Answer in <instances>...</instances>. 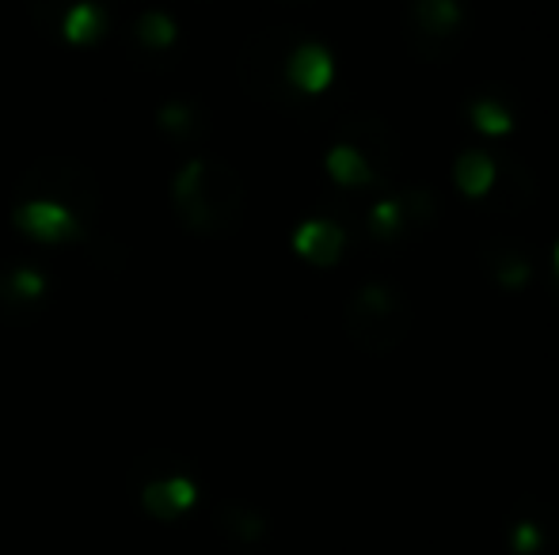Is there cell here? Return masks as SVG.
Listing matches in <instances>:
<instances>
[{"label": "cell", "mask_w": 559, "mask_h": 555, "mask_svg": "<svg viewBox=\"0 0 559 555\" xmlns=\"http://www.w3.org/2000/svg\"><path fill=\"white\" fill-rule=\"evenodd\" d=\"M346 331L369 354H389L412 331V304L389 286H366L346 304Z\"/></svg>", "instance_id": "cell-1"}, {"label": "cell", "mask_w": 559, "mask_h": 555, "mask_svg": "<svg viewBox=\"0 0 559 555\" xmlns=\"http://www.w3.org/2000/svg\"><path fill=\"white\" fill-rule=\"evenodd\" d=\"M412 23H415V35H419V46L427 43L445 46V38H453L461 31L464 15L456 0H415Z\"/></svg>", "instance_id": "cell-2"}, {"label": "cell", "mask_w": 559, "mask_h": 555, "mask_svg": "<svg viewBox=\"0 0 559 555\" xmlns=\"http://www.w3.org/2000/svg\"><path fill=\"white\" fill-rule=\"evenodd\" d=\"M479 255H484L487 270H491V275L499 278L507 289H518V286H525V281L533 278L530 255H525L514 240H491V244H484V252H479Z\"/></svg>", "instance_id": "cell-3"}, {"label": "cell", "mask_w": 559, "mask_h": 555, "mask_svg": "<svg viewBox=\"0 0 559 555\" xmlns=\"http://www.w3.org/2000/svg\"><path fill=\"white\" fill-rule=\"evenodd\" d=\"M289 76L301 84L305 92H320L332 81V58H328L320 46H305L289 58Z\"/></svg>", "instance_id": "cell-4"}, {"label": "cell", "mask_w": 559, "mask_h": 555, "mask_svg": "<svg viewBox=\"0 0 559 555\" xmlns=\"http://www.w3.org/2000/svg\"><path fill=\"white\" fill-rule=\"evenodd\" d=\"M453 179H456V186H461L464 194H484L487 186L495 183V164H491V156L487 153H464L461 160H456V168H453Z\"/></svg>", "instance_id": "cell-5"}, {"label": "cell", "mask_w": 559, "mask_h": 555, "mask_svg": "<svg viewBox=\"0 0 559 555\" xmlns=\"http://www.w3.org/2000/svg\"><path fill=\"white\" fill-rule=\"evenodd\" d=\"M301 252L309 255V260L317 263H335L338 260V248H343V237H338L335 225H309V229L301 232Z\"/></svg>", "instance_id": "cell-6"}, {"label": "cell", "mask_w": 559, "mask_h": 555, "mask_svg": "<svg viewBox=\"0 0 559 555\" xmlns=\"http://www.w3.org/2000/svg\"><path fill=\"white\" fill-rule=\"evenodd\" d=\"M328 168L335 171L338 183H369V179H373L361 148H350V145H338L332 153V160H328Z\"/></svg>", "instance_id": "cell-7"}, {"label": "cell", "mask_w": 559, "mask_h": 555, "mask_svg": "<svg viewBox=\"0 0 559 555\" xmlns=\"http://www.w3.org/2000/svg\"><path fill=\"white\" fill-rule=\"evenodd\" d=\"M472 122H476L484 134H507L510 130V114H507V107H499V104H476L472 107Z\"/></svg>", "instance_id": "cell-8"}, {"label": "cell", "mask_w": 559, "mask_h": 555, "mask_svg": "<svg viewBox=\"0 0 559 555\" xmlns=\"http://www.w3.org/2000/svg\"><path fill=\"white\" fill-rule=\"evenodd\" d=\"M514 548L518 552L540 548V526H533V521H525V526H514Z\"/></svg>", "instance_id": "cell-9"}, {"label": "cell", "mask_w": 559, "mask_h": 555, "mask_svg": "<svg viewBox=\"0 0 559 555\" xmlns=\"http://www.w3.org/2000/svg\"><path fill=\"white\" fill-rule=\"evenodd\" d=\"M373 221H377V229L396 232V225L404 221V217H400V206H396V202H381V206L373 209Z\"/></svg>", "instance_id": "cell-10"}, {"label": "cell", "mask_w": 559, "mask_h": 555, "mask_svg": "<svg viewBox=\"0 0 559 555\" xmlns=\"http://www.w3.org/2000/svg\"><path fill=\"white\" fill-rule=\"evenodd\" d=\"M556 278H559V248H556Z\"/></svg>", "instance_id": "cell-11"}]
</instances>
